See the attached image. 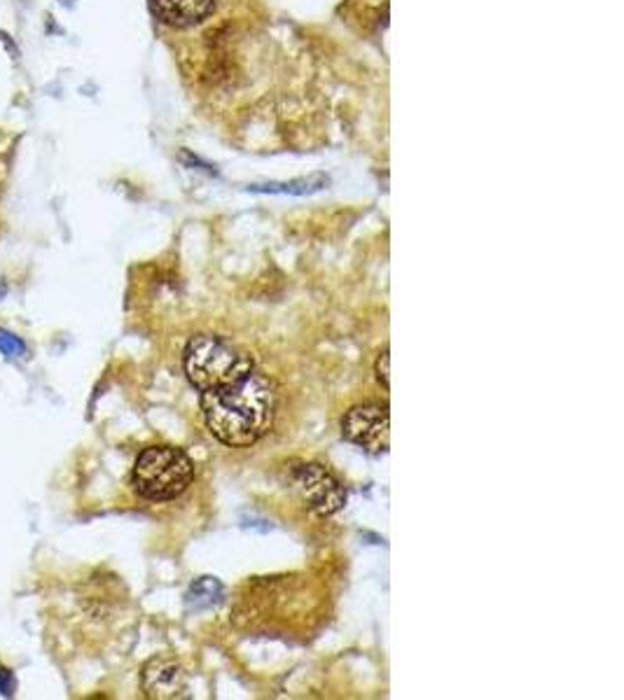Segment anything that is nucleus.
<instances>
[{
	"instance_id": "9b49d317",
	"label": "nucleus",
	"mask_w": 624,
	"mask_h": 700,
	"mask_svg": "<svg viewBox=\"0 0 624 700\" xmlns=\"http://www.w3.org/2000/svg\"><path fill=\"white\" fill-rule=\"evenodd\" d=\"M14 687H17L14 674H12L8 668L0 666V693H3V696H12V693H14Z\"/></svg>"
},
{
	"instance_id": "1a4fd4ad",
	"label": "nucleus",
	"mask_w": 624,
	"mask_h": 700,
	"mask_svg": "<svg viewBox=\"0 0 624 700\" xmlns=\"http://www.w3.org/2000/svg\"><path fill=\"white\" fill-rule=\"evenodd\" d=\"M0 353L8 355V357H21L27 353V346L14 334L0 329Z\"/></svg>"
},
{
	"instance_id": "f03ea898",
	"label": "nucleus",
	"mask_w": 624,
	"mask_h": 700,
	"mask_svg": "<svg viewBox=\"0 0 624 700\" xmlns=\"http://www.w3.org/2000/svg\"><path fill=\"white\" fill-rule=\"evenodd\" d=\"M183 369L194 390L209 393L246 378L255 359L218 334H197L183 353Z\"/></svg>"
},
{
	"instance_id": "7ed1b4c3",
	"label": "nucleus",
	"mask_w": 624,
	"mask_h": 700,
	"mask_svg": "<svg viewBox=\"0 0 624 700\" xmlns=\"http://www.w3.org/2000/svg\"><path fill=\"white\" fill-rule=\"evenodd\" d=\"M194 479V463L183 448L150 446L133 465L131 484L137 493L152 503L175 500Z\"/></svg>"
},
{
	"instance_id": "9d476101",
	"label": "nucleus",
	"mask_w": 624,
	"mask_h": 700,
	"mask_svg": "<svg viewBox=\"0 0 624 700\" xmlns=\"http://www.w3.org/2000/svg\"><path fill=\"white\" fill-rule=\"evenodd\" d=\"M389 363H391V353H389V348H384L382 353H379V357H376L374 374H376L379 383H382V386H384L386 390H389V386H391V378H389Z\"/></svg>"
},
{
	"instance_id": "0eeeda50",
	"label": "nucleus",
	"mask_w": 624,
	"mask_h": 700,
	"mask_svg": "<svg viewBox=\"0 0 624 700\" xmlns=\"http://www.w3.org/2000/svg\"><path fill=\"white\" fill-rule=\"evenodd\" d=\"M215 0H152V10L164 24L175 29H188L213 12Z\"/></svg>"
},
{
	"instance_id": "39448f33",
	"label": "nucleus",
	"mask_w": 624,
	"mask_h": 700,
	"mask_svg": "<svg viewBox=\"0 0 624 700\" xmlns=\"http://www.w3.org/2000/svg\"><path fill=\"white\" fill-rule=\"evenodd\" d=\"M293 481L306 507L319 516H334L346 505V493L340 479L319 463L298 465L293 469Z\"/></svg>"
},
{
	"instance_id": "423d86ee",
	"label": "nucleus",
	"mask_w": 624,
	"mask_h": 700,
	"mask_svg": "<svg viewBox=\"0 0 624 700\" xmlns=\"http://www.w3.org/2000/svg\"><path fill=\"white\" fill-rule=\"evenodd\" d=\"M141 680H143V691L148 698L171 700V698H183L188 691V672L183 670L181 663L167 657L148 661Z\"/></svg>"
},
{
	"instance_id": "f257e3e1",
	"label": "nucleus",
	"mask_w": 624,
	"mask_h": 700,
	"mask_svg": "<svg viewBox=\"0 0 624 700\" xmlns=\"http://www.w3.org/2000/svg\"><path fill=\"white\" fill-rule=\"evenodd\" d=\"M276 386L253 369L234 386L202 393V414L209 433L225 446L246 448L272 430L276 418Z\"/></svg>"
},
{
	"instance_id": "20e7f679",
	"label": "nucleus",
	"mask_w": 624,
	"mask_h": 700,
	"mask_svg": "<svg viewBox=\"0 0 624 700\" xmlns=\"http://www.w3.org/2000/svg\"><path fill=\"white\" fill-rule=\"evenodd\" d=\"M342 435L368 454H386L391 444L389 404L365 402L353 406L342 418Z\"/></svg>"
},
{
	"instance_id": "6e6552de",
	"label": "nucleus",
	"mask_w": 624,
	"mask_h": 700,
	"mask_svg": "<svg viewBox=\"0 0 624 700\" xmlns=\"http://www.w3.org/2000/svg\"><path fill=\"white\" fill-rule=\"evenodd\" d=\"M225 596V586L215 577H202L197 579L188 591V605L194 609H211L222 602Z\"/></svg>"
}]
</instances>
